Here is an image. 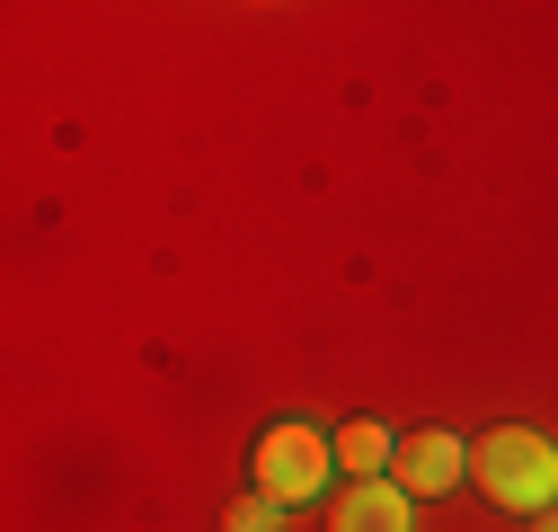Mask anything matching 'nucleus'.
<instances>
[{"label": "nucleus", "mask_w": 558, "mask_h": 532, "mask_svg": "<svg viewBox=\"0 0 558 532\" xmlns=\"http://www.w3.org/2000/svg\"><path fill=\"white\" fill-rule=\"evenodd\" d=\"M328 461H337V444H328V435H311V426H266V435H257V452H248V471H257V497L302 506V497H319V488H328Z\"/></svg>", "instance_id": "2"}, {"label": "nucleus", "mask_w": 558, "mask_h": 532, "mask_svg": "<svg viewBox=\"0 0 558 532\" xmlns=\"http://www.w3.org/2000/svg\"><path fill=\"white\" fill-rule=\"evenodd\" d=\"M470 461H478V488L506 515H549L558 506V444L541 426H487Z\"/></svg>", "instance_id": "1"}, {"label": "nucleus", "mask_w": 558, "mask_h": 532, "mask_svg": "<svg viewBox=\"0 0 558 532\" xmlns=\"http://www.w3.org/2000/svg\"><path fill=\"white\" fill-rule=\"evenodd\" d=\"M461 471H470V444H461V435H444V426H416V435H399L390 480H399L408 497H444V488H461Z\"/></svg>", "instance_id": "3"}, {"label": "nucleus", "mask_w": 558, "mask_h": 532, "mask_svg": "<svg viewBox=\"0 0 558 532\" xmlns=\"http://www.w3.org/2000/svg\"><path fill=\"white\" fill-rule=\"evenodd\" d=\"M222 532H284V515H275V497H257V488H248V497L222 515Z\"/></svg>", "instance_id": "6"}, {"label": "nucleus", "mask_w": 558, "mask_h": 532, "mask_svg": "<svg viewBox=\"0 0 558 532\" xmlns=\"http://www.w3.org/2000/svg\"><path fill=\"white\" fill-rule=\"evenodd\" d=\"M408 506H416V497H408L399 480H355V488H337L328 532H408V523H416Z\"/></svg>", "instance_id": "4"}, {"label": "nucleus", "mask_w": 558, "mask_h": 532, "mask_svg": "<svg viewBox=\"0 0 558 532\" xmlns=\"http://www.w3.org/2000/svg\"><path fill=\"white\" fill-rule=\"evenodd\" d=\"M532 532H558V515H532Z\"/></svg>", "instance_id": "7"}, {"label": "nucleus", "mask_w": 558, "mask_h": 532, "mask_svg": "<svg viewBox=\"0 0 558 532\" xmlns=\"http://www.w3.org/2000/svg\"><path fill=\"white\" fill-rule=\"evenodd\" d=\"M328 444H337V471H355V480H381L390 461H399V435H390L381 418H345Z\"/></svg>", "instance_id": "5"}]
</instances>
